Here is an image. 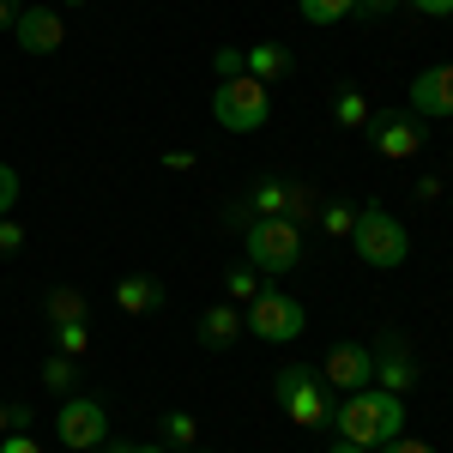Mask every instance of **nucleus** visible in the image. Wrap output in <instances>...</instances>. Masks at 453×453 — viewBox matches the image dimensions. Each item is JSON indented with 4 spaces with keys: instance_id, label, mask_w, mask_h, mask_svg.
Returning a JSON list of instances; mask_svg holds the SVG:
<instances>
[{
    "instance_id": "18",
    "label": "nucleus",
    "mask_w": 453,
    "mask_h": 453,
    "mask_svg": "<svg viewBox=\"0 0 453 453\" xmlns=\"http://www.w3.org/2000/svg\"><path fill=\"white\" fill-rule=\"evenodd\" d=\"M369 115H375V104H369L357 85H345V91L333 97V121H339L345 134H363V127H369Z\"/></svg>"
},
{
    "instance_id": "7",
    "label": "nucleus",
    "mask_w": 453,
    "mask_h": 453,
    "mask_svg": "<svg viewBox=\"0 0 453 453\" xmlns=\"http://www.w3.org/2000/svg\"><path fill=\"white\" fill-rule=\"evenodd\" d=\"M55 441L73 453H91L109 441V411L97 393H67L61 399V411H55Z\"/></svg>"
},
{
    "instance_id": "30",
    "label": "nucleus",
    "mask_w": 453,
    "mask_h": 453,
    "mask_svg": "<svg viewBox=\"0 0 453 453\" xmlns=\"http://www.w3.org/2000/svg\"><path fill=\"white\" fill-rule=\"evenodd\" d=\"M375 453H435L429 441H418V435H393V441H381Z\"/></svg>"
},
{
    "instance_id": "1",
    "label": "nucleus",
    "mask_w": 453,
    "mask_h": 453,
    "mask_svg": "<svg viewBox=\"0 0 453 453\" xmlns=\"http://www.w3.org/2000/svg\"><path fill=\"white\" fill-rule=\"evenodd\" d=\"M339 435L357 441V448H381L393 435H405V399L399 393H387V387H363V393H345L339 399Z\"/></svg>"
},
{
    "instance_id": "32",
    "label": "nucleus",
    "mask_w": 453,
    "mask_h": 453,
    "mask_svg": "<svg viewBox=\"0 0 453 453\" xmlns=\"http://www.w3.org/2000/svg\"><path fill=\"white\" fill-rule=\"evenodd\" d=\"M194 164H200L194 151H164V170H175V175H188V170H194Z\"/></svg>"
},
{
    "instance_id": "35",
    "label": "nucleus",
    "mask_w": 453,
    "mask_h": 453,
    "mask_svg": "<svg viewBox=\"0 0 453 453\" xmlns=\"http://www.w3.org/2000/svg\"><path fill=\"white\" fill-rule=\"evenodd\" d=\"M19 12H25V0H0V31H12V25H19Z\"/></svg>"
},
{
    "instance_id": "15",
    "label": "nucleus",
    "mask_w": 453,
    "mask_h": 453,
    "mask_svg": "<svg viewBox=\"0 0 453 453\" xmlns=\"http://www.w3.org/2000/svg\"><path fill=\"white\" fill-rule=\"evenodd\" d=\"M242 67L248 79H260V85H279V79H290V49L284 42H254V49H242Z\"/></svg>"
},
{
    "instance_id": "26",
    "label": "nucleus",
    "mask_w": 453,
    "mask_h": 453,
    "mask_svg": "<svg viewBox=\"0 0 453 453\" xmlns=\"http://www.w3.org/2000/svg\"><path fill=\"white\" fill-rule=\"evenodd\" d=\"M12 206H19V170L0 164V218H12Z\"/></svg>"
},
{
    "instance_id": "36",
    "label": "nucleus",
    "mask_w": 453,
    "mask_h": 453,
    "mask_svg": "<svg viewBox=\"0 0 453 453\" xmlns=\"http://www.w3.org/2000/svg\"><path fill=\"white\" fill-rule=\"evenodd\" d=\"M121 453H170V448H164V441H127Z\"/></svg>"
},
{
    "instance_id": "17",
    "label": "nucleus",
    "mask_w": 453,
    "mask_h": 453,
    "mask_svg": "<svg viewBox=\"0 0 453 453\" xmlns=\"http://www.w3.org/2000/svg\"><path fill=\"white\" fill-rule=\"evenodd\" d=\"M42 314H49V326H91L85 290H73V284H55V290L42 296Z\"/></svg>"
},
{
    "instance_id": "13",
    "label": "nucleus",
    "mask_w": 453,
    "mask_h": 453,
    "mask_svg": "<svg viewBox=\"0 0 453 453\" xmlns=\"http://www.w3.org/2000/svg\"><path fill=\"white\" fill-rule=\"evenodd\" d=\"M242 333L248 326H242V309H236V303H211V309L194 320V339H200L206 350H230Z\"/></svg>"
},
{
    "instance_id": "33",
    "label": "nucleus",
    "mask_w": 453,
    "mask_h": 453,
    "mask_svg": "<svg viewBox=\"0 0 453 453\" xmlns=\"http://www.w3.org/2000/svg\"><path fill=\"white\" fill-rule=\"evenodd\" d=\"M393 6H399V0H357V12H363V19H387Z\"/></svg>"
},
{
    "instance_id": "10",
    "label": "nucleus",
    "mask_w": 453,
    "mask_h": 453,
    "mask_svg": "<svg viewBox=\"0 0 453 453\" xmlns=\"http://www.w3.org/2000/svg\"><path fill=\"white\" fill-rule=\"evenodd\" d=\"M375 387H387V393H411L418 387V363H411V345H405V333H381L375 339Z\"/></svg>"
},
{
    "instance_id": "21",
    "label": "nucleus",
    "mask_w": 453,
    "mask_h": 453,
    "mask_svg": "<svg viewBox=\"0 0 453 453\" xmlns=\"http://www.w3.org/2000/svg\"><path fill=\"white\" fill-rule=\"evenodd\" d=\"M296 12L309 25H345V19H357V0H296Z\"/></svg>"
},
{
    "instance_id": "3",
    "label": "nucleus",
    "mask_w": 453,
    "mask_h": 453,
    "mask_svg": "<svg viewBox=\"0 0 453 453\" xmlns=\"http://www.w3.org/2000/svg\"><path fill=\"white\" fill-rule=\"evenodd\" d=\"M350 248H357V260H363V266L393 273V266H405V254H411V230H405V224H399L387 206H357Z\"/></svg>"
},
{
    "instance_id": "38",
    "label": "nucleus",
    "mask_w": 453,
    "mask_h": 453,
    "mask_svg": "<svg viewBox=\"0 0 453 453\" xmlns=\"http://www.w3.org/2000/svg\"><path fill=\"white\" fill-rule=\"evenodd\" d=\"M121 448H127V441H104V448H91V453H121Z\"/></svg>"
},
{
    "instance_id": "4",
    "label": "nucleus",
    "mask_w": 453,
    "mask_h": 453,
    "mask_svg": "<svg viewBox=\"0 0 453 453\" xmlns=\"http://www.w3.org/2000/svg\"><path fill=\"white\" fill-rule=\"evenodd\" d=\"M211 115H218V127L224 134H260L266 121H273V97H266V85L260 79H218L211 85Z\"/></svg>"
},
{
    "instance_id": "19",
    "label": "nucleus",
    "mask_w": 453,
    "mask_h": 453,
    "mask_svg": "<svg viewBox=\"0 0 453 453\" xmlns=\"http://www.w3.org/2000/svg\"><path fill=\"white\" fill-rule=\"evenodd\" d=\"M260 290H266V273H254V266H230V279H224V303L248 309Z\"/></svg>"
},
{
    "instance_id": "14",
    "label": "nucleus",
    "mask_w": 453,
    "mask_h": 453,
    "mask_svg": "<svg viewBox=\"0 0 453 453\" xmlns=\"http://www.w3.org/2000/svg\"><path fill=\"white\" fill-rule=\"evenodd\" d=\"M115 309H121V314H157V309H164V284L151 279V273H127V279H115Z\"/></svg>"
},
{
    "instance_id": "5",
    "label": "nucleus",
    "mask_w": 453,
    "mask_h": 453,
    "mask_svg": "<svg viewBox=\"0 0 453 453\" xmlns=\"http://www.w3.org/2000/svg\"><path fill=\"white\" fill-rule=\"evenodd\" d=\"M242 254L254 273L279 279V273H290L303 260V224H290V218H254L242 230Z\"/></svg>"
},
{
    "instance_id": "27",
    "label": "nucleus",
    "mask_w": 453,
    "mask_h": 453,
    "mask_svg": "<svg viewBox=\"0 0 453 453\" xmlns=\"http://www.w3.org/2000/svg\"><path fill=\"white\" fill-rule=\"evenodd\" d=\"M25 224H12V218H0V254H25Z\"/></svg>"
},
{
    "instance_id": "23",
    "label": "nucleus",
    "mask_w": 453,
    "mask_h": 453,
    "mask_svg": "<svg viewBox=\"0 0 453 453\" xmlns=\"http://www.w3.org/2000/svg\"><path fill=\"white\" fill-rule=\"evenodd\" d=\"M284 218H290V224H309V218H320V200H314L309 181H290V206H284Z\"/></svg>"
},
{
    "instance_id": "25",
    "label": "nucleus",
    "mask_w": 453,
    "mask_h": 453,
    "mask_svg": "<svg viewBox=\"0 0 453 453\" xmlns=\"http://www.w3.org/2000/svg\"><path fill=\"white\" fill-rule=\"evenodd\" d=\"M320 230L326 236H350L357 230V206H320Z\"/></svg>"
},
{
    "instance_id": "16",
    "label": "nucleus",
    "mask_w": 453,
    "mask_h": 453,
    "mask_svg": "<svg viewBox=\"0 0 453 453\" xmlns=\"http://www.w3.org/2000/svg\"><path fill=\"white\" fill-rule=\"evenodd\" d=\"M284 206H290V181H279V175H260V181L248 188V200H242L248 224H254V218H284Z\"/></svg>"
},
{
    "instance_id": "20",
    "label": "nucleus",
    "mask_w": 453,
    "mask_h": 453,
    "mask_svg": "<svg viewBox=\"0 0 453 453\" xmlns=\"http://www.w3.org/2000/svg\"><path fill=\"white\" fill-rule=\"evenodd\" d=\"M164 429H157V435H164V448H181V453H194L200 448V423L188 418V411H164Z\"/></svg>"
},
{
    "instance_id": "2",
    "label": "nucleus",
    "mask_w": 453,
    "mask_h": 453,
    "mask_svg": "<svg viewBox=\"0 0 453 453\" xmlns=\"http://www.w3.org/2000/svg\"><path fill=\"white\" fill-rule=\"evenodd\" d=\"M273 399L296 429H333V411H339V393L320 381V369H309V363H284L273 375Z\"/></svg>"
},
{
    "instance_id": "29",
    "label": "nucleus",
    "mask_w": 453,
    "mask_h": 453,
    "mask_svg": "<svg viewBox=\"0 0 453 453\" xmlns=\"http://www.w3.org/2000/svg\"><path fill=\"white\" fill-rule=\"evenodd\" d=\"M211 67H218V79H236V73H248V67H242V49H218V55H211Z\"/></svg>"
},
{
    "instance_id": "12",
    "label": "nucleus",
    "mask_w": 453,
    "mask_h": 453,
    "mask_svg": "<svg viewBox=\"0 0 453 453\" xmlns=\"http://www.w3.org/2000/svg\"><path fill=\"white\" fill-rule=\"evenodd\" d=\"M411 115H418V121H441V115H453V61L423 67L418 79H411Z\"/></svg>"
},
{
    "instance_id": "8",
    "label": "nucleus",
    "mask_w": 453,
    "mask_h": 453,
    "mask_svg": "<svg viewBox=\"0 0 453 453\" xmlns=\"http://www.w3.org/2000/svg\"><path fill=\"white\" fill-rule=\"evenodd\" d=\"M369 145H375V157H387V164H405V157H418L423 140H429V121H418L411 109H375L369 115Z\"/></svg>"
},
{
    "instance_id": "24",
    "label": "nucleus",
    "mask_w": 453,
    "mask_h": 453,
    "mask_svg": "<svg viewBox=\"0 0 453 453\" xmlns=\"http://www.w3.org/2000/svg\"><path fill=\"white\" fill-rule=\"evenodd\" d=\"M49 333H55V350L61 357H85L91 350V326H49Z\"/></svg>"
},
{
    "instance_id": "22",
    "label": "nucleus",
    "mask_w": 453,
    "mask_h": 453,
    "mask_svg": "<svg viewBox=\"0 0 453 453\" xmlns=\"http://www.w3.org/2000/svg\"><path fill=\"white\" fill-rule=\"evenodd\" d=\"M42 381H49V393H61V399H67L73 381H79V357H61V350H49V357H42Z\"/></svg>"
},
{
    "instance_id": "39",
    "label": "nucleus",
    "mask_w": 453,
    "mask_h": 453,
    "mask_svg": "<svg viewBox=\"0 0 453 453\" xmlns=\"http://www.w3.org/2000/svg\"><path fill=\"white\" fill-rule=\"evenodd\" d=\"M6 429H12V418H6V405H0V435H6Z\"/></svg>"
},
{
    "instance_id": "34",
    "label": "nucleus",
    "mask_w": 453,
    "mask_h": 453,
    "mask_svg": "<svg viewBox=\"0 0 453 453\" xmlns=\"http://www.w3.org/2000/svg\"><path fill=\"white\" fill-rule=\"evenodd\" d=\"M411 194H418L423 206H429V200H435V194H441V181H435V175H418V181H411Z\"/></svg>"
},
{
    "instance_id": "6",
    "label": "nucleus",
    "mask_w": 453,
    "mask_h": 453,
    "mask_svg": "<svg viewBox=\"0 0 453 453\" xmlns=\"http://www.w3.org/2000/svg\"><path fill=\"white\" fill-rule=\"evenodd\" d=\"M242 326L254 333V339H266V345H290V339L309 333V314H303V303H296L290 290L266 284V290L242 309Z\"/></svg>"
},
{
    "instance_id": "28",
    "label": "nucleus",
    "mask_w": 453,
    "mask_h": 453,
    "mask_svg": "<svg viewBox=\"0 0 453 453\" xmlns=\"http://www.w3.org/2000/svg\"><path fill=\"white\" fill-rule=\"evenodd\" d=\"M0 453H42V441H31V429H6L0 435Z\"/></svg>"
},
{
    "instance_id": "37",
    "label": "nucleus",
    "mask_w": 453,
    "mask_h": 453,
    "mask_svg": "<svg viewBox=\"0 0 453 453\" xmlns=\"http://www.w3.org/2000/svg\"><path fill=\"white\" fill-rule=\"evenodd\" d=\"M333 453H375V448H357V441H345V435H339V441H333Z\"/></svg>"
},
{
    "instance_id": "31",
    "label": "nucleus",
    "mask_w": 453,
    "mask_h": 453,
    "mask_svg": "<svg viewBox=\"0 0 453 453\" xmlns=\"http://www.w3.org/2000/svg\"><path fill=\"white\" fill-rule=\"evenodd\" d=\"M411 12H423V19H453V0H405Z\"/></svg>"
},
{
    "instance_id": "9",
    "label": "nucleus",
    "mask_w": 453,
    "mask_h": 453,
    "mask_svg": "<svg viewBox=\"0 0 453 453\" xmlns=\"http://www.w3.org/2000/svg\"><path fill=\"white\" fill-rule=\"evenodd\" d=\"M320 381L333 387V393H363V387H375V350L369 345H333L326 350V363H320Z\"/></svg>"
},
{
    "instance_id": "11",
    "label": "nucleus",
    "mask_w": 453,
    "mask_h": 453,
    "mask_svg": "<svg viewBox=\"0 0 453 453\" xmlns=\"http://www.w3.org/2000/svg\"><path fill=\"white\" fill-rule=\"evenodd\" d=\"M12 42H19L25 55H55V49L67 42V19H61L55 6H25L19 25H12Z\"/></svg>"
}]
</instances>
